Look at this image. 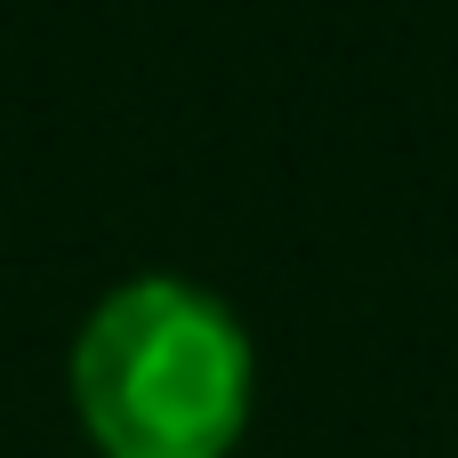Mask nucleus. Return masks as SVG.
I'll return each instance as SVG.
<instances>
[{"instance_id":"obj_1","label":"nucleus","mask_w":458,"mask_h":458,"mask_svg":"<svg viewBox=\"0 0 458 458\" xmlns=\"http://www.w3.org/2000/svg\"><path fill=\"white\" fill-rule=\"evenodd\" d=\"M72 394L113 458H225L250 419V330L201 282H121L81 322Z\"/></svg>"}]
</instances>
